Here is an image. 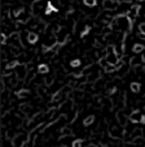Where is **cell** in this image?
I'll list each match as a JSON object with an SVG mask.
<instances>
[{
    "instance_id": "5",
    "label": "cell",
    "mask_w": 145,
    "mask_h": 147,
    "mask_svg": "<svg viewBox=\"0 0 145 147\" xmlns=\"http://www.w3.org/2000/svg\"><path fill=\"white\" fill-rule=\"evenodd\" d=\"M60 7H61V4L58 0H48V1H47L45 13L49 14V13H52V12H58Z\"/></svg>"
},
{
    "instance_id": "23",
    "label": "cell",
    "mask_w": 145,
    "mask_h": 147,
    "mask_svg": "<svg viewBox=\"0 0 145 147\" xmlns=\"http://www.w3.org/2000/svg\"><path fill=\"white\" fill-rule=\"evenodd\" d=\"M61 134H62L63 137H65V136H70V134H71V130H70V129H67V128H63L62 130H61Z\"/></svg>"
},
{
    "instance_id": "4",
    "label": "cell",
    "mask_w": 145,
    "mask_h": 147,
    "mask_svg": "<svg viewBox=\"0 0 145 147\" xmlns=\"http://www.w3.org/2000/svg\"><path fill=\"white\" fill-rule=\"evenodd\" d=\"M14 73H16V77L18 81H23L26 77H27V67L25 64H18L16 68H14Z\"/></svg>"
},
{
    "instance_id": "20",
    "label": "cell",
    "mask_w": 145,
    "mask_h": 147,
    "mask_svg": "<svg viewBox=\"0 0 145 147\" xmlns=\"http://www.w3.org/2000/svg\"><path fill=\"white\" fill-rule=\"evenodd\" d=\"M17 95H18V98H26L30 95V91L29 90H21V91L17 92Z\"/></svg>"
},
{
    "instance_id": "3",
    "label": "cell",
    "mask_w": 145,
    "mask_h": 147,
    "mask_svg": "<svg viewBox=\"0 0 145 147\" xmlns=\"http://www.w3.org/2000/svg\"><path fill=\"white\" fill-rule=\"evenodd\" d=\"M27 142H29V137L26 133H18L12 139V144L14 147H22V146H25Z\"/></svg>"
},
{
    "instance_id": "15",
    "label": "cell",
    "mask_w": 145,
    "mask_h": 147,
    "mask_svg": "<svg viewBox=\"0 0 145 147\" xmlns=\"http://www.w3.org/2000/svg\"><path fill=\"white\" fill-rule=\"evenodd\" d=\"M144 46L142 45H140V43H135L134 46H132V52L134 53H140V52H142L144 51Z\"/></svg>"
},
{
    "instance_id": "22",
    "label": "cell",
    "mask_w": 145,
    "mask_h": 147,
    "mask_svg": "<svg viewBox=\"0 0 145 147\" xmlns=\"http://www.w3.org/2000/svg\"><path fill=\"white\" fill-rule=\"evenodd\" d=\"M140 61H142V59H136V57H134L131 60V65L132 67H136V65H139L137 63H140Z\"/></svg>"
},
{
    "instance_id": "17",
    "label": "cell",
    "mask_w": 145,
    "mask_h": 147,
    "mask_svg": "<svg viewBox=\"0 0 145 147\" xmlns=\"http://www.w3.org/2000/svg\"><path fill=\"white\" fill-rule=\"evenodd\" d=\"M62 94H63V90H60V91H57L52 96V100H53V102H58V100H61V99H62Z\"/></svg>"
},
{
    "instance_id": "2",
    "label": "cell",
    "mask_w": 145,
    "mask_h": 147,
    "mask_svg": "<svg viewBox=\"0 0 145 147\" xmlns=\"http://www.w3.org/2000/svg\"><path fill=\"white\" fill-rule=\"evenodd\" d=\"M105 59H106V61H108V65H113V67H115L117 69L122 65V63H119L118 53H117V51H115L114 46H109V47H108Z\"/></svg>"
},
{
    "instance_id": "16",
    "label": "cell",
    "mask_w": 145,
    "mask_h": 147,
    "mask_svg": "<svg viewBox=\"0 0 145 147\" xmlns=\"http://www.w3.org/2000/svg\"><path fill=\"white\" fill-rule=\"evenodd\" d=\"M110 136L114 137V138H120V137H122V131L118 128H112L110 129Z\"/></svg>"
},
{
    "instance_id": "21",
    "label": "cell",
    "mask_w": 145,
    "mask_h": 147,
    "mask_svg": "<svg viewBox=\"0 0 145 147\" xmlns=\"http://www.w3.org/2000/svg\"><path fill=\"white\" fill-rule=\"evenodd\" d=\"M70 65H71V67H73V68H78V67H79V65H80V60H79V59H75V60H71V61H70Z\"/></svg>"
},
{
    "instance_id": "13",
    "label": "cell",
    "mask_w": 145,
    "mask_h": 147,
    "mask_svg": "<svg viewBox=\"0 0 145 147\" xmlns=\"http://www.w3.org/2000/svg\"><path fill=\"white\" fill-rule=\"evenodd\" d=\"M38 73L39 74H48L49 73V67L47 64H40L38 67Z\"/></svg>"
},
{
    "instance_id": "19",
    "label": "cell",
    "mask_w": 145,
    "mask_h": 147,
    "mask_svg": "<svg viewBox=\"0 0 145 147\" xmlns=\"http://www.w3.org/2000/svg\"><path fill=\"white\" fill-rule=\"evenodd\" d=\"M132 143L134 144H145V141H144V138L140 136V137H135V139H134Z\"/></svg>"
},
{
    "instance_id": "9",
    "label": "cell",
    "mask_w": 145,
    "mask_h": 147,
    "mask_svg": "<svg viewBox=\"0 0 145 147\" xmlns=\"http://www.w3.org/2000/svg\"><path fill=\"white\" fill-rule=\"evenodd\" d=\"M117 120H118V122H119L120 126H126L127 125V117H126V115H124L123 111H118Z\"/></svg>"
},
{
    "instance_id": "7",
    "label": "cell",
    "mask_w": 145,
    "mask_h": 147,
    "mask_svg": "<svg viewBox=\"0 0 145 147\" xmlns=\"http://www.w3.org/2000/svg\"><path fill=\"white\" fill-rule=\"evenodd\" d=\"M118 5H119L118 0H104L102 1V7L106 11H115L118 8Z\"/></svg>"
},
{
    "instance_id": "26",
    "label": "cell",
    "mask_w": 145,
    "mask_h": 147,
    "mask_svg": "<svg viewBox=\"0 0 145 147\" xmlns=\"http://www.w3.org/2000/svg\"><path fill=\"white\" fill-rule=\"evenodd\" d=\"M0 40H1V45H5L7 43V35L4 33H1V36H0Z\"/></svg>"
},
{
    "instance_id": "24",
    "label": "cell",
    "mask_w": 145,
    "mask_h": 147,
    "mask_svg": "<svg viewBox=\"0 0 145 147\" xmlns=\"http://www.w3.org/2000/svg\"><path fill=\"white\" fill-rule=\"evenodd\" d=\"M83 143H84V141H83V139H77V141L73 142V146H74V147H79L80 144H83Z\"/></svg>"
},
{
    "instance_id": "10",
    "label": "cell",
    "mask_w": 145,
    "mask_h": 147,
    "mask_svg": "<svg viewBox=\"0 0 145 147\" xmlns=\"http://www.w3.org/2000/svg\"><path fill=\"white\" fill-rule=\"evenodd\" d=\"M38 39H39V35L36 33H34V31H29L27 33V42L30 45H35L38 42Z\"/></svg>"
},
{
    "instance_id": "1",
    "label": "cell",
    "mask_w": 145,
    "mask_h": 147,
    "mask_svg": "<svg viewBox=\"0 0 145 147\" xmlns=\"http://www.w3.org/2000/svg\"><path fill=\"white\" fill-rule=\"evenodd\" d=\"M112 28L123 31V33H130V31L132 30V20L130 18L127 14L120 13L113 20Z\"/></svg>"
},
{
    "instance_id": "6",
    "label": "cell",
    "mask_w": 145,
    "mask_h": 147,
    "mask_svg": "<svg viewBox=\"0 0 145 147\" xmlns=\"http://www.w3.org/2000/svg\"><path fill=\"white\" fill-rule=\"evenodd\" d=\"M69 33H67V29L66 28H58V31L56 33V38H57V42L60 43V45H62V43H65L66 38H67Z\"/></svg>"
},
{
    "instance_id": "11",
    "label": "cell",
    "mask_w": 145,
    "mask_h": 147,
    "mask_svg": "<svg viewBox=\"0 0 145 147\" xmlns=\"http://www.w3.org/2000/svg\"><path fill=\"white\" fill-rule=\"evenodd\" d=\"M130 89L134 94H139L140 90H141V85H140V82H131L130 83Z\"/></svg>"
},
{
    "instance_id": "18",
    "label": "cell",
    "mask_w": 145,
    "mask_h": 147,
    "mask_svg": "<svg viewBox=\"0 0 145 147\" xmlns=\"http://www.w3.org/2000/svg\"><path fill=\"white\" fill-rule=\"evenodd\" d=\"M83 3H84V5L92 8V7H96V4H97V0H83Z\"/></svg>"
},
{
    "instance_id": "8",
    "label": "cell",
    "mask_w": 145,
    "mask_h": 147,
    "mask_svg": "<svg viewBox=\"0 0 145 147\" xmlns=\"http://www.w3.org/2000/svg\"><path fill=\"white\" fill-rule=\"evenodd\" d=\"M142 113L140 111H132L131 115H130V120L135 124H139V122H142Z\"/></svg>"
},
{
    "instance_id": "14",
    "label": "cell",
    "mask_w": 145,
    "mask_h": 147,
    "mask_svg": "<svg viewBox=\"0 0 145 147\" xmlns=\"http://www.w3.org/2000/svg\"><path fill=\"white\" fill-rule=\"evenodd\" d=\"M93 122H95V116H93V115H90V116H87L83 120V125H84V126H91Z\"/></svg>"
},
{
    "instance_id": "25",
    "label": "cell",
    "mask_w": 145,
    "mask_h": 147,
    "mask_svg": "<svg viewBox=\"0 0 145 147\" xmlns=\"http://www.w3.org/2000/svg\"><path fill=\"white\" fill-rule=\"evenodd\" d=\"M139 29H140V33H142L141 36H144V38H145V22L141 24V25L139 26Z\"/></svg>"
},
{
    "instance_id": "29",
    "label": "cell",
    "mask_w": 145,
    "mask_h": 147,
    "mask_svg": "<svg viewBox=\"0 0 145 147\" xmlns=\"http://www.w3.org/2000/svg\"><path fill=\"white\" fill-rule=\"evenodd\" d=\"M142 61H144V63H145V55L142 56Z\"/></svg>"
},
{
    "instance_id": "28",
    "label": "cell",
    "mask_w": 145,
    "mask_h": 147,
    "mask_svg": "<svg viewBox=\"0 0 145 147\" xmlns=\"http://www.w3.org/2000/svg\"><path fill=\"white\" fill-rule=\"evenodd\" d=\"M142 124H145V116L142 117Z\"/></svg>"
},
{
    "instance_id": "27",
    "label": "cell",
    "mask_w": 145,
    "mask_h": 147,
    "mask_svg": "<svg viewBox=\"0 0 145 147\" xmlns=\"http://www.w3.org/2000/svg\"><path fill=\"white\" fill-rule=\"evenodd\" d=\"M140 136H141V130H140V129L135 130V131H134V134H132V137H134V138H135V137H140Z\"/></svg>"
},
{
    "instance_id": "12",
    "label": "cell",
    "mask_w": 145,
    "mask_h": 147,
    "mask_svg": "<svg viewBox=\"0 0 145 147\" xmlns=\"http://www.w3.org/2000/svg\"><path fill=\"white\" fill-rule=\"evenodd\" d=\"M139 9H140V7H139V5H134V7H132V8L128 11L127 16H128L131 20H132V18H135V17H136L137 14H139Z\"/></svg>"
}]
</instances>
